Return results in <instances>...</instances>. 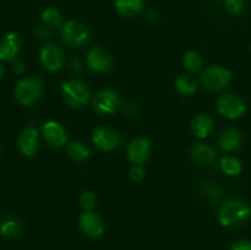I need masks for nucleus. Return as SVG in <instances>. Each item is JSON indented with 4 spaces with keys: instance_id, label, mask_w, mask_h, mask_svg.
<instances>
[{
    "instance_id": "1",
    "label": "nucleus",
    "mask_w": 251,
    "mask_h": 250,
    "mask_svg": "<svg viewBox=\"0 0 251 250\" xmlns=\"http://www.w3.org/2000/svg\"><path fill=\"white\" fill-rule=\"evenodd\" d=\"M251 216V208L244 201L232 199L221 206L218 220L223 227H238L247 222Z\"/></svg>"
},
{
    "instance_id": "2",
    "label": "nucleus",
    "mask_w": 251,
    "mask_h": 250,
    "mask_svg": "<svg viewBox=\"0 0 251 250\" xmlns=\"http://www.w3.org/2000/svg\"><path fill=\"white\" fill-rule=\"evenodd\" d=\"M61 95L66 104L73 108H82L90 100V90L80 80H70L63 82Z\"/></svg>"
},
{
    "instance_id": "3",
    "label": "nucleus",
    "mask_w": 251,
    "mask_h": 250,
    "mask_svg": "<svg viewBox=\"0 0 251 250\" xmlns=\"http://www.w3.org/2000/svg\"><path fill=\"white\" fill-rule=\"evenodd\" d=\"M43 93V83L38 77H27L19 81L15 87V98L22 105H31Z\"/></svg>"
},
{
    "instance_id": "4",
    "label": "nucleus",
    "mask_w": 251,
    "mask_h": 250,
    "mask_svg": "<svg viewBox=\"0 0 251 250\" xmlns=\"http://www.w3.org/2000/svg\"><path fill=\"white\" fill-rule=\"evenodd\" d=\"M232 73L221 65H211L201 73L200 81L202 86L211 91H221L232 81Z\"/></svg>"
},
{
    "instance_id": "5",
    "label": "nucleus",
    "mask_w": 251,
    "mask_h": 250,
    "mask_svg": "<svg viewBox=\"0 0 251 250\" xmlns=\"http://www.w3.org/2000/svg\"><path fill=\"white\" fill-rule=\"evenodd\" d=\"M61 39L71 48H80L90 39V31L80 22L68 21L61 26Z\"/></svg>"
},
{
    "instance_id": "6",
    "label": "nucleus",
    "mask_w": 251,
    "mask_h": 250,
    "mask_svg": "<svg viewBox=\"0 0 251 250\" xmlns=\"http://www.w3.org/2000/svg\"><path fill=\"white\" fill-rule=\"evenodd\" d=\"M120 105V97L115 91L102 90L93 98V110L100 115L114 114Z\"/></svg>"
},
{
    "instance_id": "7",
    "label": "nucleus",
    "mask_w": 251,
    "mask_h": 250,
    "mask_svg": "<svg viewBox=\"0 0 251 250\" xmlns=\"http://www.w3.org/2000/svg\"><path fill=\"white\" fill-rule=\"evenodd\" d=\"M218 112L223 115L225 118L230 120L239 119L240 117L244 115L247 112V107H245L244 102L240 100L238 96L228 93V95H223L222 97L218 100Z\"/></svg>"
},
{
    "instance_id": "8",
    "label": "nucleus",
    "mask_w": 251,
    "mask_h": 250,
    "mask_svg": "<svg viewBox=\"0 0 251 250\" xmlns=\"http://www.w3.org/2000/svg\"><path fill=\"white\" fill-rule=\"evenodd\" d=\"M120 141H122V135L109 127H98L93 131L92 142L102 151H113L119 146Z\"/></svg>"
},
{
    "instance_id": "9",
    "label": "nucleus",
    "mask_w": 251,
    "mask_h": 250,
    "mask_svg": "<svg viewBox=\"0 0 251 250\" xmlns=\"http://www.w3.org/2000/svg\"><path fill=\"white\" fill-rule=\"evenodd\" d=\"M80 228L85 235L92 239H98L104 233L102 218L93 211H86L80 216Z\"/></svg>"
},
{
    "instance_id": "10",
    "label": "nucleus",
    "mask_w": 251,
    "mask_h": 250,
    "mask_svg": "<svg viewBox=\"0 0 251 250\" xmlns=\"http://www.w3.org/2000/svg\"><path fill=\"white\" fill-rule=\"evenodd\" d=\"M151 153V142L144 136L135 137L127 145L126 154L130 162L134 164H142Z\"/></svg>"
},
{
    "instance_id": "11",
    "label": "nucleus",
    "mask_w": 251,
    "mask_h": 250,
    "mask_svg": "<svg viewBox=\"0 0 251 250\" xmlns=\"http://www.w3.org/2000/svg\"><path fill=\"white\" fill-rule=\"evenodd\" d=\"M42 64L50 73H56L61 69L64 64V55L61 49L56 44L49 43L42 48L39 54Z\"/></svg>"
},
{
    "instance_id": "12",
    "label": "nucleus",
    "mask_w": 251,
    "mask_h": 250,
    "mask_svg": "<svg viewBox=\"0 0 251 250\" xmlns=\"http://www.w3.org/2000/svg\"><path fill=\"white\" fill-rule=\"evenodd\" d=\"M87 65L96 73H107L113 68V59L105 49L100 47L92 48L87 53Z\"/></svg>"
},
{
    "instance_id": "13",
    "label": "nucleus",
    "mask_w": 251,
    "mask_h": 250,
    "mask_svg": "<svg viewBox=\"0 0 251 250\" xmlns=\"http://www.w3.org/2000/svg\"><path fill=\"white\" fill-rule=\"evenodd\" d=\"M42 134H43V137L47 144L50 147H54V149L63 147L68 142V135H66L65 129L59 123L53 122V120L47 122L43 125Z\"/></svg>"
},
{
    "instance_id": "14",
    "label": "nucleus",
    "mask_w": 251,
    "mask_h": 250,
    "mask_svg": "<svg viewBox=\"0 0 251 250\" xmlns=\"http://www.w3.org/2000/svg\"><path fill=\"white\" fill-rule=\"evenodd\" d=\"M17 144H19V149L24 156L33 157L38 149V131L36 127H25L20 134Z\"/></svg>"
},
{
    "instance_id": "15",
    "label": "nucleus",
    "mask_w": 251,
    "mask_h": 250,
    "mask_svg": "<svg viewBox=\"0 0 251 250\" xmlns=\"http://www.w3.org/2000/svg\"><path fill=\"white\" fill-rule=\"evenodd\" d=\"M21 48V38L17 33H7L0 39V60L11 61Z\"/></svg>"
},
{
    "instance_id": "16",
    "label": "nucleus",
    "mask_w": 251,
    "mask_h": 250,
    "mask_svg": "<svg viewBox=\"0 0 251 250\" xmlns=\"http://www.w3.org/2000/svg\"><path fill=\"white\" fill-rule=\"evenodd\" d=\"M191 156L193 159L202 167H210L212 166L217 158V153H216L215 149L210 145L206 144H198L191 151Z\"/></svg>"
},
{
    "instance_id": "17",
    "label": "nucleus",
    "mask_w": 251,
    "mask_h": 250,
    "mask_svg": "<svg viewBox=\"0 0 251 250\" xmlns=\"http://www.w3.org/2000/svg\"><path fill=\"white\" fill-rule=\"evenodd\" d=\"M242 144V135L237 129H227L220 137V147L222 151H235Z\"/></svg>"
},
{
    "instance_id": "18",
    "label": "nucleus",
    "mask_w": 251,
    "mask_h": 250,
    "mask_svg": "<svg viewBox=\"0 0 251 250\" xmlns=\"http://www.w3.org/2000/svg\"><path fill=\"white\" fill-rule=\"evenodd\" d=\"M114 6L123 16L132 17L144 10V0H115Z\"/></svg>"
},
{
    "instance_id": "19",
    "label": "nucleus",
    "mask_w": 251,
    "mask_h": 250,
    "mask_svg": "<svg viewBox=\"0 0 251 250\" xmlns=\"http://www.w3.org/2000/svg\"><path fill=\"white\" fill-rule=\"evenodd\" d=\"M191 130L194 135H196L200 139H205L212 132L213 130V122L208 115L200 114L194 118L193 124H191Z\"/></svg>"
},
{
    "instance_id": "20",
    "label": "nucleus",
    "mask_w": 251,
    "mask_h": 250,
    "mask_svg": "<svg viewBox=\"0 0 251 250\" xmlns=\"http://www.w3.org/2000/svg\"><path fill=\"white\" fill-rule=\"evenodd\" d=\"M174 86L178 93L183 96H190L194 95L198 90V80L191 74H183L176 77Z\"/></svg>"
},
{
    "instance_id": "21",
    "label": "nucleus",
    "mask_w": 251,
    "mask_h": 250,
    "mask_svg": "<svg viewBox=\"0 0 251 250\" xmlns=\"http://www.w3.org/2000/svg\"><path fill=\"white\" fill-rule=\"evenodd\" d=\"M68 154L73 161L83 162L90 158L91 151L82 142H73L68 146Z\"/></svg>"
},
{
    "instance_id": "22",
    "label": "nucleus",
    "mask_w": 251,
    "mask_h": 250,
    "mask_svg": "<svg viewBox=\"0 0 251 250\" xmlns=\"http://www.w3.org/2000/svg\"><path fill=\"white\" fill-rule=\"evenodd\" d=\"M21 233V225H20L19 221L16 220H10L4 221L0 225V234L4 238H7V239H14V238H17Z\"/></svg>"
},
{
    "instance_id": "23",
    "label": "nucleus",
    "mask_w": 251,
    "mask_h": 250,
    "mask_svg": "<svg viewBox=\"0 0 251 250\" xmlns=\"http://www.w3.org/2000/svg\"><path fill=\"white\" fill-rule=\"evenodd\" d=\"M184 66L188 69L189 71H193V73H196V71H200L203 66V60L202 56L195 50H190L188 53H185L183 58Z\"/></svg>"
},
{
    "instance_id": "24",
    "label": "nucleus",
    "mask_w": 251,
    "mask_h": 250,
    "mask_svg": "<svg viewBox=\"0 0 251 250\" xmlns=\"http://www.w3.org/2000/svg\"><path fill=\"white\" fill-rule=\"evenodd\" d=\"M42 20H43L44 25L51 28H58L61 26L63 22V17H61L60 11L55 7H48L42 14Z\"/></svg>"
},
{
    "instance_id": "25",
    "label": "nucleus",
    "mask_w": 251,
    "mask_h": 250,
    "mask_svg": "<svg viewBox=\"0 0 251 250\" xmlns=\"http://www.w3.org/2000/svg\"><path fill=\"white\" fill-rule=\"evenodd\" d=\"M221 169L227 175L235 176L242 172V163H240L239 159L234 158V157H223L221 159Z\"/></svg>"
},
{
    "instance_id": "26",
    "label": "nucleus",
    "mask_w": 251,
    "mask_h": 250,
    "mask_svg": "<svg viewBox=\"0 0 251 250\" xmlns=\"http://www.w3.org/2000/svg\"><path fill=\"white\" fill-rule=\"evenodd\" d=\"M80 206L86 211H92L96 206V195L93 191H83L78 198Z\"/></svg>"
},
{
    "instance_id": "27",
    "label": "nucleus",
    "mask_w": 251,
    "mask_h": 250,
    "mask_svg": "<svg viewBox=\"0 0 251 250\" xmlns=\"http://www.w3.org/2000/svg\"><path fill=\"white\" fill-rule=\"evenodd\" d=\"M225 7L228 14L235 16V15L242 14L244 10V1L243 0H226Z\"/></svg>"
},
{
    "instance_id": "28",
    "label": "nucleus",
    "mask_w": 251,
    "mask_h": 250,
    "mask_svg": "<svg viewBox=\"0 0 251 250\" xmlns=\"http://www.w3.org/2000/svg\"><path fill=\"white\" fill-rule=\"evenodd\" d=\"M202 193L206 198L212 199V200H217L221 196V190L216 184L213 183H205L202 185Z\"/></svg>"
},
{
    "instance_id": "29",
    "label": "nucleus",
    "mask_w": 251,
    "mask_h": 250,
    "mask_svg": "<svg viewBox=\"0 0 251 250\" xmlns=\"http://www.w3.org/2000/svg\"><path fill=\"white\" fill-rule=\"evenodd\" d=\"M129 176L131 178V180H134V181L142 180L145 176V169L142 168L140 164H135V166L130 169Z\"/></svg>"
},
{
    "instance_id": "30",
    "label": "nucleus",
    "mask_w": 251,
    "mask_h": 250,
    "mask_svg": "<svg viewBox=\"0 0 251 250\" xmlns=\"http://www.w3.org/2000/svg\"><path fill=\"white\" fill-rule=\"evenodd\" d=\"M230 250H251V242L249 240H238L233 243Z\"/></svg>"
},
{
    "instance_id": "31",
    "label": "nucleus",
    "mask_w": 251,
    "mask_h": 250,
    "mask_svg": "<svg viewBox=\"0 0 251 250\" xmlns=\"http://www.w3.org/2000/svg\"><path fill=\"white\" fill-rule=\"evenodd\" d=\"M36 36L39 37L41 39H44L49 36V31L46 27H38V28L36 29Z\"/></svg>"
},
{
    "instance_id": "32",
    "label": "nucleus",
    "mask_w": 251,
    "mask_h": 250,
    "mask_svg": "<svg viewBox=\"0 0 251 250\" xmlns=\"http://www.w3.org/2000/svg\"><path fill=\"white\" fill-rule=\"evenodd\" d=\"M12 71H14L15 74H22L25 71V66L24 64L21 63V61H15L14 65H12Z\"/></svg>"
},
{
    "instance_id": "33",
    "label": "nucleus",
    "mask_w": 251,
    "mask_h": 250,
    "mask_svg": "<svg viewBox=\"0 0 251 250\" xmlns=\"http://www.w3.org/2000/svg\"><path fill=\"white\" fill-rule=\"evenodd\" d=\"M70 68L74 73H81V63L78 60H73L70 64Z\"/></svg>"
},
{
    "instance_id": "34",
    "label": "nucleus",
    "mask_w": 251,
    "mask_h": 250,
    "mask_svg": "<svg viewBox=\"0 0 251 250\" xmlns=\"http://www.w3.org/2000/svg\"><path fill=\"white\" fill-rule=\"evenodd\" d=\"M147 20H149L150 22H154L157 20V11H154V10H150L149 12H147Z\"/></svg>"
},
{
    "instance_id": "35",
    "label": "nucleus",
    "mask_w": 251,
    "mask_h": 250,
    "mask_svg": "<svg viewBox=\"0 0 251 250\" xmlns=\"http://www.w3.org/2000/svg\"><path fill=\"white\" fill-rule=\"evenodd\" d=\"M4 73H5V69H4V66H2L1 64H0V78L2 77V75H4Z\"/></svg>"
}]
</instances>
